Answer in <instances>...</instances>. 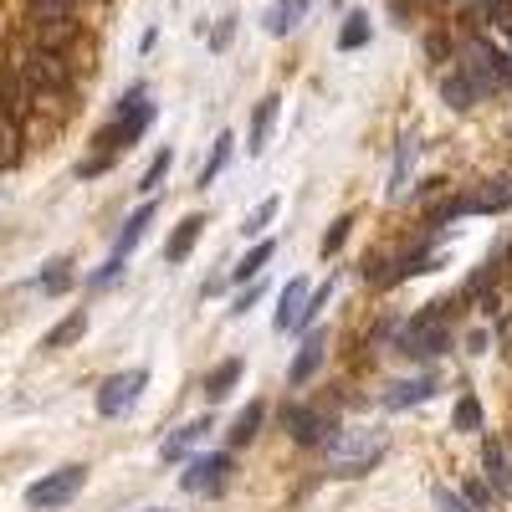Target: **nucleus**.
<instances>
[{
  "mask_svg": "<svg viewBox=\"0 0 512 512\" xmlns=\"http://www.w3.org/2000/svg\"><path fill=\"white\" fill-rule=\"evenodd\" d=\"M154 123V103H149V93L144 88H128L123 93V103H118V118L108 123V128H98V154L88 159V164H82V175H98V169H108L128 144H134L139 134H144V128Z\"/></svg>",
  "mask_w": 512,
  "mask_h": 512,
  "instance_id": "f257e3e1",
  "label": "nucleus"
},
{
  "mask_svg": "<svg viewBox=\"0 0 512 512\" xmlns=\"http://www.w3.org/2000/svg\"><path fill=\"white\" fill-rule=\"evenodd\" d=\"M379 456H384V436L369 431V425L333 431V441H328V466L338 477H364L369 466H379Z\"/></svg>",
  "mask_w": 512,
  "mask_h": 512,
  "instance_id": "f03ea898",
  "label": "nucleus"
},
{
  "mask_svg": "<svg viewBox=\"0 0 512 512\" xmlns=\"http://www.w3.org/2000/svg\"><path fill=\"white\" fill-rule=\"evenodd\" d=\"M16 72H21V82H26V93H36V98H52V93H67V88H72V72H67L62 52H36V47H31V57H26Z\"/></svg>",
  "mask_w": 512,
  "mask_h": 512,
  "instance_id": "7ed1b4c3",
  "label": "nucleus"
},
{
  "mask_svg": "<svg viewBox=\"0 0 512 512\" xmlns=\"http://www.w3.org/2000/svg\"><path fill=\"white\" fill-rule=\"evenodd\" d=\"M446 344H451V328L441 313H420L415 323L400 328V354H410V359H441Z\"/></svg>",
  "mask_w": 512,
  "mask_h": 512,
  "instance_id": "20e7f679",
  "label": "nucleus"
},
{
  "mask_svg": "<svg viewBox=\"0 0 512 512\" xmlns=\"http://www.w3.org/2000/svg\"><path fill=\"white\" fill-rule=\"evenodd\" d=\"M149 390V369H123V374H108L103 384H98V415H108V420H118V415H128L139 405V395Z\"/></svg>",
  "mask_w": 512,
  "mask_h": 512,
  "instance_id": "39448f33",
  "label": "nucleus"
},
{
  "mask_svg": "<svg viewBox=\"0 0 512 512\" xmlns=\"http://www.w3.org/2000/svg\"><path fill=\"white\" fill-rule=\"evenodd\" d=\"M82 482H88V466H62V472H52V477H41V482L26 487V507H36V512L67 507L82 492Z\"/></svg>",
  "mask_w": 512,
  "mask_h": 512,
  "instance_id": "423d86ee",
  "label": "nucleus"
},
{
  "mask_svg": "<svg viewBox=\"0 0 512 512\" xmlns=\"http://www.w3.org/2000/svg\"><path fill=\"white\" fill-rule=\"evenodd\" d=\"M231 451H210V456H190L185 472H180V487L195 492V497H216L226 482H231Z\"/></svg>",
  "mask_w": 512,
  "mask_h": 512,
  "instance_id": "0eeeda50",
  "label": "nucleus"
},
{
  "mask_svg": "<svg viewBox=\"0 0 512 512\" xmlns=\"http://www.w3.org/2000/svg\"><path fill=\"white\" fill-rule=\"evenodd\" d=\"M507 205H512V180H492V185L477 190V195H461V200L441 205V210H436V221H456V216H497V210H507Z\"/></svg>",
  "mask_w": 512,
  "mask_h": 512,
  "instance_id": "6e6552de",
  "label": "nucleus"
},
{
  "mask_svg": "<svg viewBox=\"0 0 512 512\" xmlns=\"http://www.w3.org/2000/svg\"><path fill=\"white\" fill-rule=\"evenodd\" d=\"M282 425L297 446H328L333 441V420L328 410H313V405H287L282 410Z\"/></svg>",
  "mask_w": 512,
  "mask_h": 512,
  "instance_id": "1a4fd4ad",
  "label": "nucleus"
},
{
  "mask_svg": "<svg viewBox=\"0 0 512 512\" xmlns=\"http://www.w3.org/2000/svg\"><path fill=\"white\" fill-rule=\"evenodd\" d=\"M313 318H308V277H292L287 287H282V297H277V318H272V328L277 333H297V328H308Z\"/></svg>",
  "mask_w": 512,
  "mask_h": 512,
  "instance_id": "9d476101",
  "label": "nucleus"
},
{
  "mask_svg": "<svg viewBox=\"0 0 512 512\" xmlns=\"http://www.w3.org/2000/svg\"><path fill=\"white\" fill-rule=\"evenodd\" d=\"M482 482L497 497H512V461H507V441L502 436H482Z\"/></svg>",
  "mask_w": 512,
  "mask_h": 512,
  "instance_id": "9b49d317",
  "label": "nucleus"
},
{
  "mask_svg": "<svg viewBox=\"0 0 512 512\" xmlns=\"http://www.w3.org/2000/svg\"><path fill=\"white\" fill-rule=\"evenodd\" d=\"M323 349H328V333L323 328H313L303 344H297V359H292V369H287V379L292 384H308L313 374H318V364H323Z\"/></svg>",
  "mask_w": 512,
  "mask_h": 512,
  "instance_id": "f8f14e48",
  "label": "nucleus"
},
{
  "mask_svg": "<svg viewBox=\"0 0 512 512\" xmlns=\"http://www.w3.org/2000/svg\"><path fill=\"white\" fill-rule=\"evenodd\" d=\"M205 436H210V420L200 415V420L180 425V431H169V436H164V446H159V456H164V461H185V456H190V451H195Z\"/></svg>",
  "mask_w": 512,
  "mask_h": 512,
  "instance_id": "ddd939ff",
  "label": "nucleus"
},
{
  "mask_svg": "<svg viewBox=\"0 0 512 512\" xmlns=\"http://www.w3.org/2000/svg\"><path fill=\"white\" fill-rule=\"evenodd\" d=\"M149 226H154V200H144V205L134 210V216L123 221V231H118V241H113V256H118V262H123V256L144 241V231H149Z\"/></svg>",
  "mask_w": 512,
  "mask_h": 512,
  "instance_id": "4468645a",
  "label": "nucleus"
},
{
  "mask_svg": "<svg viewBox=\"0 0 512 512\" xmlns=\"http://www.w3.org/2000/svg\"><path fill=\"white\" fill-rule=\"evenodd\" d=\"M436 395V374H420V379H400L390 395H384V405L390 410H410V405H420V400H431Z\"/></svg>",
  "mask_w": 512,
  "mask_h": 512,
  "instance_id": "2eb2a0df",
  "label": "nucleus"
},
{
  "mask_svg": "<svg viewBox=\"0 0 512 512\" xmlns=\"http://www.w3.org/2000/svg\"><path fill=\"white\" fill-rule=\"evenodd\" d=\"M200 231H205V216H185L180 226H175V236L164 241V262H185V256L195 251V241H200Z\"/></svg>",
  "mask_w": 512,
  "mask_h": 512,
  "instance_id": "dca6fc26",
  "label": "nucleus"
},
{
  "mask_svg": "<svg viewBox=\"0 0 512 512\" xmlns=\"http://www.w3.org/2000/svg\"><path fill=\"white\" fill-rule=\"evenodd\" d=\"M303 16H308V0H277V6H267V36H292Z\"/></svg>",
  "mask_w": 512,
  "mask_h": 512,
  "instance_id": "f3484780",
  "label": "nucleus"
},
{
  "mask_svg": "<svg viewBox=\"0 0 512 512\" xmlns=\"http://www.w3.org/2000/svg\"><path fill=\"white\" fill-rule=\"evenodd\" d=\"M262 420H267V400H251V405L236 415V425H231V446H251L256 431H262Z\"/></svg>",
  "mask_w": 512,
  "mask_h": 512,
  "instance_id": "a211bd4d",
  "label": "nucleus"
},
{
  "mask_svg": "<svg viewBox=\"0 0 512 512\" xmlns=\"http://www.w3.org/2000/svg\"><path fill=\"white\" fill-rule=\"evenodd\" d=\"M272 123H277V93L256 103V118H251V144H246L251 154H262V149H267V139H272Z\"/></svg>",
  "mask_w": 512,
  "mask_h": 512,
  "instance_id": "6ab92c4d",
  "label": "nucleus"
},
{
  "mask_svg": "<svg viewBox=\"0 0 512 512\" xmlns=\"http://www.w3.org/2000/svg\"><path fill=\"white\" fill-rule=\"evenodd\" d=\"M272 256H277V241H256V246L241 256V262L231 267V282H251L256 272H262V267L272 262Z\"/></svg>",
  "mask_w": 512,
  "mask_h": 512,
  "instance_id": "aec40b11",
  "label": "nucleus"
},
{
  "mask_svg": "<svg viewBox=\"0 0 512 512\" xmlns=\"http://www.w3.org/2000/svg\"><path fill=\"white\" fill-rule=\"evenodd\" d=\"M241 374H246V364H241V359H226V364H216V369L205 374V395H210V400H226V395H231V384H236Z\"/></svg>",
  "mask_w": 512,
  "mask_h": 512,
  "instance_id": "412c9836",
  "label": "nucleus"
},
{
  "mask_svg": "<svg viewBox=\"0 0 512 512\" xmlns=\"http://www.w3.org/2000/svg\"><path fill=\"white\" fill-rule=\"evenodd\" d=\"M82 333H88V313H67V318L47 333V349H72Z\"/></svg>",
  "mask_w": 512,
  "mask_h": 512,
  "instance_id": "4be33fe9",
  "label": "nucleus"
},
{
  "mask_svg": "<svg viewBox=\"0 0 512 512\" xmlns=\"http://www.w3.org/2000/svg\"><path fill=\"white\" fill-rule=\"evenodd\" d=\"M441 93H446V103H451L456 113H466V108L477 103V93H472V82H466L461 72H446V77H441Z\"/></svg>",
  "mask_w": 512,
  "mask_h": 512,
  "instance_id": "5701e85b",
  "label": "nucleus"
},
{
  "mask_svg": "<svg viewBox=\"0 0 512 512\" xmlns=\"http://www.w3.org/2000/svg\"><path fill=\"white\" fill-rule=\"evenodd\" d=\"M364 41H369V16L354 11V16L344 21V31H338V52H359Z\"/></svg>",
  "mask_w": 512,
  "mask_h": 512,
  "instance_id": "b1692460",
  "label": "nucleus"
},
{
  "mask_svg": "<svg viewBox=\"0 0 512 512\" xmlns=\"http://www.w3.org/2000/svg\"><path fill=\"white\" fill-rule=\"evenodd\" d=\"M67 287H72V262H67V256H57V262H47V272H41V292L62 297Z\"/></svg>",
  "mask_w": 512,
  "mask_h": 512,
  "instance_id": "393cba45",
  "label": "nucleus"
},
{
  "mask_svg": "<svg viewBox=\"0 0 512 512\" xmlns=\"http://www.w3.org/2000/svg\"><path fill=\"white\" fill-rule=\"evenodd\" d=\"M277 205H282V200H277V195H267V200L256 205V210H251L246 221H241V231H246V236H262V231H267V226L277 221Z\"/></svg>",
  "mask_w": 512,
  "mask_h": 512,
  "instance_id": "a878e982",
  "label": "nucleus"
},
{
  "mask_svg": "<svg viewBox=\"0 0 512 512\" xmlns=\"http://www.w3.org/2000/svg\"><path fill=\"white\" fill-rule=\"evenodd\" d=\"M451 425H456V431H477V425H482V405H477V395H461V400H456Z\"/></svg>",
  "mask_w": 512,
  "mask_h": 512,
  "instance_id": "bb28decb",
  "label": "nucleus"
},
{
  "mask_svg": "<svg viewBox=\"0 0 512 512\" xmlns=\"http://www.w3.org/2000/svg\"><path fill=\"white\" fill-rule=\"evenodd\" d=\"M231 144H236L231 134H221V139H216V149H210V159H205V169H200V185H210V180H216L221 169H226V159H231Z\"/></svg>",
  "mask_w": 512,
  "mask_h": 512,
  "instance_id": "cd10ccee",
  "label": "nucleus"
},
{
  "mask_svg": "<svg viewBox=\"0 0 512 512\" xmlns=\"http://www.w3.org/2000/svg\"><path fill=\"white\" fill-rule=\"evenodd\" d=\"M349 231H354V216H338V221L328 226V236H323V256H338V246L349 241Z\"/></svg>",
  "mask_w": 512,
  "mask_h": 512,
  "instance_id": "c85d7f7f",
  "label": "nucleus"
},
{
  "mask_svg": "<svg viewBox=\"0 0 512 512\" xmlns=\"http://www.w3.org/2000/svg\"><path fill=\"white\" fill-rule=\"evenodd\" d=\"M461 497H466V507H472V512H482V507H487V502H492L497 492H492V487H487L482 477H472V482H466V492H461Z\"/></svg>",
  "mask_w": 512,
  "mask_h": 512,
  "instance_id": "c756f323",
  "label": "nucleus"
},
{
  "mask_svg": "<svg viewBox=\"0 0 512 512\" xmlns=\"http://www.w3.org/2000/svg\"><path fill=\"white\" fill-rule=\"evenodd\" d=\"M169 159H175V154H169V149H164V154H159V159H154V164H149V175H144V185H139V190H144V195H149V190H159V185H164V175H169Z\"/></svg>",
  "mask_w": 512,
  "mask_h": 512,
  "instance_id": "7c9ffc66",
  "label": "nucleus"
},
{
  "mask_svg": "<svg viewBox=\"0 0 512 512\" xmlns=\"http://www.w3.org/2000/svg\"><path fill=\"white\" fill-rule=\"evenodd\" d=\"M436 512H472V507H466V497H456L451 487H436Z\"/></svg>",
  "mask_w": 512,
  "mask_h": 512,
  "instance_id": "2f4dec72",
  "label": "nucleus"
},
{
  "mask_svg": "<svg viewBox=\"0 0 512 512\" xmlns=\"http://www.w3.org/2000/svg\"><path fill=\"white\" fill-rule=\"evenodd\" d=\"M123 277V262H118V256H108V267L103 272H93V287H113Z\"/></svg>",
  "mask_w": 512,
  "mask_h": 512,
  "instance_id": "473e14b6",
  "label": "nucleus"
},
{
  "mask_svg": "<svg viewBox=\"0 0 512 512\" xmlns=\"http://www.w3.org/2000/svg\"><path fill=\"white\" fill-rule=\"evenodd\" d=\"M231 31H236V16H226V21L216 26V36H210V47H226V41H231Z\"/></svg>",
  "mask_w": 512,
  "mask_h": 512,
  "instance_id": "72a5a7b5",
  "label": "nucleus"
},
{
  "mask_svg": "<svg viewBox=\"0 0 512 512\" xmlns=\"http://www.w3.org/2000/svg\"><path fill=\"white\" fill-rule=\"evenodd\" d=\"M256 297H262V287H246V292L236 297V303H231V313H246V308L256 303Z\"/></svg>",
  "mask_w": 512,
  "mask_h": 512,
  "instance_id": "f704fd0d",
  "label": "nucleus"
},
{
  "mask_svg": "<svg viewBox=\"0 0 512 512\" xmlns=\"http://www.w3.org/2000/svg\"><path fill=\"white\" fill-rule=\"evenodd\" d=\"M149 512H169V507H149Z\"/></svg>",
  "mask_w": 512,
  "mask_h": 512,
  "instance_id": "c9c22d12",
  "label": "nucleus"
},
{
  "mask_svg": "<svg viewBox=\"0 0 512 512\" xmlns=\"http://www.w3.org/2000/svg\"><path fill=\"white\" fill-rule=\"evenodd\" d=\"M436 6H441V0H436Z\"/></svg>",
  "mask_w": 512,
  "mask_h": 512,
  "instance_id": "e433bc0d",
  "label": "nucleus"
}]
</instances>
